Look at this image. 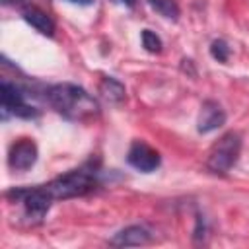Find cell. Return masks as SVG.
<instances>
[{
	"mask_svg": "<svg viewBox=\"0 0 249 249\" xmlns=\"http://www.w3.org/2000/svg\"><path fill=\"white\" fill-rule=\"evenodd\" d=\"M6 196L12 198L14 202L21 204L23 216L27 218L29 224H39L47 216V212L54 200L49 195V191L45 189V185H37L31 189H12L6 193Z\"/></svg>",
	"mask_w": 249,
	"mask_h": 249,
	"instance_id": "3",
	"label": "cell"
},
{
	"mask_svg": "<svg viewBox=\"0 0 249 249\" xmlns=\"http://www.w3.org/2000/svg\"><path fill=\"white\" fill-rule=\"evenodd\" d=\"M226 123V111L222 109V105L214 99H206L200 105V113H198V121H196V128L200 134H208L216 128H220Z\"/></svg>",
	"mask_w": 249,
	"mask_h": 249,
	"instance_id": "8",
	"label": "cell"
},
{
	"mask_svg": "<svg viewBox=\"0 0 249 249\" xmlns=\"http://www.w3.org/2000/svg\"><path fill=\"white\" fill-rule=\"evenodd\" d=\"M23 19L33 27L37 29L41 35H53L54 33V21L51 19V16L39 8H25L23 10Z\"/></svg>",
	"mask_w": 249,
	"mask_h": 249,
	"instance_id": "10",
	"label": "cell"
},
{
	"mask_svg": "<svg viewBox=\"0 0 249 249\" xmlns=\"http://www.w3.org/2000/svg\"><path fill=\"white\" fill-rule=\"evenodd\" d=\"M150 241H152V231L146 226H128V228H123L121 231H117L109 239V245H113V247H140V245H148Z\"/></svg>",
	"mask_w": 249,
	"mask_h": 249,
	"instance_id": "9",
	"label": "cell"
},
{
	"mask_svg": "<svg viewBox=\"0 0 249 249\" xmlns=\"http://www.w3.org/2000/svg\"><path fill=\"white\" fill-rule=\"evenodd\" d=\"M95 187H97V171H95V165H91V163L72 169L45 185V189L49 191V195L54 200L82 196V195L91 193Z\"/></svg>",
	"mask_w": 249,
	"mask_h": 249,
	"instance_id": "2",
	"label": "cell"
},
{
	"mask_svg": "<svg viewBox=\"0 0 249 249\" xmlns=\"http://www.w3.org/2000/svg\"><path fill=\"white\" fill-rule=\"evenodd\" d=\"M4 4H16V2H21V0H2Z\"/></svg>",
	"mask_w": 249,
	"mask_h": 249,
	"instance_id": "17",
	"label": "cell"
},
{
	"mask_svg": "<svg viewBox=\"0 0 249 249\" xmlns=\"http://www.w3.org/2000/svg\"><path fill=\"white\" fill-rule=\"evenodd\" d=\"M210 54H212V58H216L218 62H228V58H230V47H228V43H226L224 39L212 41V45H210Z\"/></svg>",
	"mask_w": 249,
	"mask_h": 249,
	"instance_id": "14",
	"label": "cell"
},
{
	"mask_svg": "<svg viewBox=\"0 0 249 249\" xmlns=\"http://www.w3.org/2000/svg\"><path fill=\"white\" fill-rule=\"evenodd\" d=\"M99 93H101L109 103H121V101L124 99V86H123L119 80L107 76V78H103V80L99 82Z\"/></svg>",
	"mask_w": 249,
	"mask_h": 249,
	"instance_id": "11",
	"label": "cell"
},
{
	"mask_svg": "<svg viewBox=\"0 0 249 249\" xmlns=\"http://www.w3.org/2000/svg\"><path fill=\"white\" fill-rule=\"evenodd\" d=\"M0 99H2V119L6 121L10 115L12 117H21V119H33L39 115V109L29 105L25 101V93L16 86V84H10V82H2L0 84Z\"/></svg>",
	"mask_w": 249,
	"mask_h": 249,
	"instance_id": "5",
	"label": "cell"
},
{
	"mask_svg": "<svg viewBox=\"0 0 249 249\" xmlns=\"http://www.w3.org/2000/svg\"><path fill=\"white\" fill-rule=\"evenodd\" d=\"M113 2H119V4H123V6H128V8H132V6L136 4V0H113Z\"/></svg>",
	"mask_w": 249,
	"mask_h": 249,
	"instance_id": "16",
	"label": "cell"
},
{
	"mask_svg": "<svg viewBox=\"0 0 249 249\" xmlns=\"http://www.w3.org/2000/svg\"><path fill=\"white\" fill-rule=\"evenodd\" d=\"M150 4V8H154L160 16L167 18V19H175L179 16V6L175 0H146Z\"/></svg>",
	"mask_w": 249,
	"mask_h": 249,
	"instance_id": "12",
	"label": "cell"
},
{
	"mask_svg": "<svg viewBox=\"0 0 249 249\" xmlns=\"http://www.w3.org/2000/svg\"><path fill=\"white\" fill-rule=\"evenodd\" d=\"M241 152V136L237 132H226L210 150L206 167L210 173L226 175L237 161Z\"/></svg>",
	"mask_w": 249,
	"mask_h": 249,
	"instance_id": "4",
	"label": "cell"
},
{
	"mask_svg": "<svg viewBox=\"0 0 249 249\" xmlns=\"http://www.w3.org/2000/svg\"><path fill=\"white\" fill-rule=\"evenodd\" d=\"M39 156L37 144L31 138H19L18 142H14L10 146L8 152V165L14 171H27L35 165Z\"/></svg>",
	"mask_w": 249,
	"mask_h": 249,
	"instance_id": "6",
	"label": "cell"
},
{
	"mask_svg": "<svg viewBox=\"0 0 249 249\" xmlns=\"http://www.w3.org/2000/svg\"><path fill=\"white\" fill-rule=\"evenodd\" d=\"M142 45H144V49H146L148 53H160L161 47H163L161 39H160L152 29H144V31H142Z\"/></svg>",
	"mask_w": 249,
	"mask_h": 249,
	"instance_id": "13",
	"label": "cell"
},
{
	"mask_svg": "<svg viewBox=\"0 0 249 249\" xmlns=\"http://www.w3.org/2000/svg\"><path fill=\"white\" fill-rule=\"evenodd\" d=\"M126 161H128V165H132L134 169H138L142 173H152V171H156L160 167L161 158L152 146H148L146 142L136 140L128 148Z\"/></svg>",
	"mask_w": 249,
	"mask_h": 249,
	"instance_id": "7",
	"label": "cell"
},
{
	"mask_svg": "<svg viewBox=\"0 0 249 249\" xmlns=\"http://www.w3.org/2000/svg\"><path fill=\"white\" fill-rule=\"evenodd\" d=\"M49 105L68 121H88L99 113V103L82 86L76 84H54L47 89Z\"/></svg>",
	"mask_w": 249,
	"mask_h": 249,
	"instance_id": "1",
	"label": "cell"
},
{
	"mask_svg": "<svg viewBox=\"0 0 249 249\" xmlns=\"http://www.w3.org/2000/svg\"><path fill=\"white\" fill-rule=\"evenodd\" d=\"M66 2H72V4H78V6H91L95 0H66Z\"/></svg>",
	"mask_w": 249,
	"mask_h": 249,
	"instance_id": "15",
	"label": "cell"
}]
</instances>
